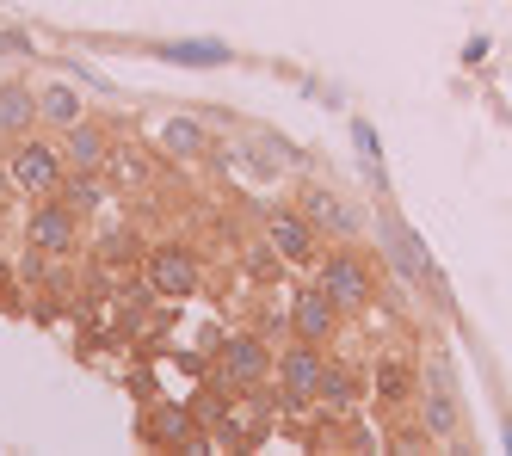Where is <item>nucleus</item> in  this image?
<instances>
[{
	"label": "nucleus",
	"instance_id": "nucleus-1",
	"mask_svg": "<svg viewBox=\"0 0 512 456\" xmlns=\"http://www.w3.org/2000/svg\"><path fill=\"white\" fill-rule=\"evenodd\" d=\"M315 284L340 302V315H346V309H371V302H377V278H371V265H364V253H358V247H334V253H321Z\"/></svg>",
	"mask_w": 512,
	"mask_h": 456
},
{
	"label": "nucleus",
	"instance_id": "nucleus-2",
	"mask_svg": "<svg viewBox=\"0 0 512 456\" xmlns=\"http://www.w3.org/2000/svg\"><path fill=\"white\" fill-rule=\"evenodd\" d=\"M7 173H13L19 192L44 198V192H56V179H62L68 167H62V148H56V142H44V136H19L13 155H7Z\"/></svg>",
	"mask_w": 512,
	"mask_h": 456
},
{
	"label": "nucleus",
	"instance_id": "nucleus-3",
	"mask_svg": "<svg viewBox=\"0 0 512 456\" xmlns=\"http://www.w3.org/2000/svg\"><path fill=\"white\" fill-rule=\"evenodd\" d=\"M321 370H327V358H321V346L315 339H297L284 358H278V395H284V407H315L321 401Z\"/></svg>",
	"mask_w": 512,
	"mask_h": 456
},
{
	"label": "nucleus",
	"instance_id": "nucleus-4",
	"mask_svg": "<svg viewBox=\"0 0 512 456\" xmlns=\"http://www.w3.org/2000/svg\"><path fill=\"white\" fill-rule=\"evenodd\" d=\"M25 241H31V253H44V259H62V253H75V241H81V210L75 204H38L31 210V222H25Z\"/></svg>",
	"mask_w": 512,
	"mask_h": 456
},
{
	"label": "nucleus",
	"instance_id": "nucleus-5",
	"mask_svg": "<svg viewBox=\"0 0 512 456\" xmlns=\"http://www.w3.org/2000/svg\"><path fill=\"white\" fill-rule=\"evenodd\" d=\"M142 272H149V290L155 296H192L198 290V253L192 247H179V241H167V247H149V265H142Z\"/></svg>",
	"mask_w": 512,
	"mask_h": 456
},
{
	"label": "nucleus",
	"instance_id": "nucleus-6",
	"mask_svg": "<svg viewBox=\"0 0 512 456\" xmlns=\"http://www.w3.org/2000/svg\"><path fill=\"white\" fill-rule=\"evenodd\" d=\"M334 327H340V302L327 296L321 284H303L297 296H290V333H297V339L327 346V339H334Z\"/></svg>",
	"mask_w": 512,
	"mask_h": 456
},
{
	"label": "nucleus",
	"instance_id": "nucleus-7",
	"mask_svg": "<svg viewBox=\"0 0 512 456\" xmlns=\"http://www.w3.org/2000/svg\"><path fill=\"white\" fill-rule=\"evenodd\" d=\"M266 247L278 265H315V222L303 210H272L266 216Z\"/></svg>",
	"mask_w": 512,
	"mask_h": 456
},
{
	"label": "nucleus",
	"instance_id": "nucleus-8",
	"mask_svg": "<svg viewBox=\"0 0 512 456\" xmlns=\"http://www.w3.org/2000/svg\"><path fill=\"white\" fill-rule=\"evenodd\" d=\"M56 148H62V167L68 173H105V167H112V136H105L99 124H87V118L75 130H62Z\"/></svg>",
	"mask_w": 512,
	"mask_h": 456
},
{
	"label": "nucleus",
	"instance_id": "nucleus-9",
	"mask_svg": "<svg viewBox=\"0 0 512 456\" xmlns=\"http://www.w3.org/2000/svg\"><path fill=\"white\" fill-rule=\"evenodd\" d=\"M38 130V93L25 81H0V142H19Z\"/></svg>",
	"mask_w": 512,
	"mask_h": 456
},
{
	"label": "nucleus",
	"instance_id": "nucleus-10",
	"mask_svg": "<svg viewBox=\"0 0 512 456\" xmlns=\"http://www.w3.org/2000/svg\"><path fill=\"white\" fill-rule=\"evenodd\" d=\"M266 370H272V364H266V346H260L253 333H241V339H229V346H223V376H229L235 389H260Z\"/></svg>",
	"mask_w": 512,
	"mask_h": 456
},
{
	"label": "nucleus",
	"instance_id": "nucleus-11",
	"mask_svg": "<svg viewBox=\"0 0 512 456\" xmlns=\"http://www.w3.org/2000/svg\"><path fill=\"white\" fill-rule=\"evenodd\" d=\"M426 432L432 438H451L457 432V407H451V376H445V364H432L426 370Z\"/></svg>",
	"mask_w": 512,
	"mask_h": 456
},
{
	"label": "nucleus",
	"instance_id": "nucleus-12",
	"mask_svg": "<svg viewBox=\"0 0 512 456\" xmlns=\"http://www.w3.org/2000/svg\"><path fill=\"white\" fill-rule=\"evenodd\" d=\"M81 118H87V105H81V93L68 87V81H56V87L38 93V124H50L56 136H62V130H75Z\"/></svg>",
	"mask_w": 512,
	"mask_h": 456
},
{
	"label": "nucleus",
	"instance_id": "nucleus-13",
	"mask_svg": "<svg viewBox=\"0 0 512 456\" xmlns=\"http://www.w3.org/2000/svg\"><path fill=\"white\" fill-rule=\"evenodd\" d=\"M303 216H309L315 228H340V235H358V210H346L334 192H315V185L303 192Z\"/></svg>",
	"mask_w": 512,
	"mask_h": 456
},
{
	"label": "nucleus",
	"instance_id": "nucleus-14",
	"mask_svg": "<svg viewBox=\"0 0 512 456\" xmlns=\"http://www.w3.org/2000/svg\"><path fill=\"white\" fill-rule=\"evenodd\" d=\"M161 155H173V161H198V155H210V136H204L192 118H173V124H161Z\"/></svg>",
	"mask_w": 512,
	"mask_h": 456
},
{
	"label": "nucleus",
	"instance_id": "nucleus-15",
	"mask_svg": "<svg viewBox=\"0 0 512 456\" xmlns=\"http://www.w3.org/2000/svg\"><path fill=\"white\" fill-rule=\"evenodd\" d=\"M321 407H358V376L352 370H334V364H327L321 370Z\"/></svg>",
	"mask_w": 512,
	"mask_h": 456
},
{
	"label": "nucleus",
	"instance_id": "nucleus-16",
	"mask_svg": "<svg viewBox=\"0 0 512 456\" xmlns=\"http://www.w3.org/2000/svg\"><path fill=\"white\" fill-rule=\"evenodd\" d=\"M7 192H13V173L0 167V210H7Z\"/></svg>",
	"mask_w": 512,
	"mask_h": 456
}]
</instances>
